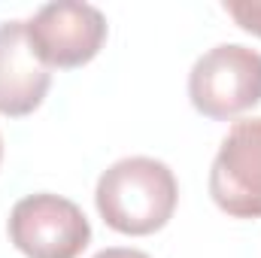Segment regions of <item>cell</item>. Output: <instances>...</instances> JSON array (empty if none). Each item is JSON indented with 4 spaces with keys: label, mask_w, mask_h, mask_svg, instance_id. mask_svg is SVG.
<instances>
[{
    "label": "cell",
    "mask_w": 261,
    "mask_h": 258,
    "mask_svg": "<svg viewBox=\"0 0 261 258\" xmlns=\"http://www.w3.org/2000/svg\"><path fill=\"white\" fill-rule=\"evenodd\" d=\"M28 40L49 70H73L97 58L107 43V15L82 0H55L40 6L28 21Z\"/></svg>",
    "instance_id": "4"
},
{
    "label": "cell",
    "mask_w": 261,
    "mask_h": 258,
    "mask_svg": "<svg viewBox=\"0 0 261 258\" xmlns=\"http://www.w3.org/2000/svg\"><path fill=\"white\" fill-rule=\"evenodd\" d=\"M210 197L231 219H261V116L234 122L210 167Z\"/></svg>",
    "instance_id": "5"
},
{
    "label": "cell",
    "mask_w": 261,
    "mask_h": 258,
    "mask_svg": "<svg viewBox=\"0 0 261 258\" xmlns=\"http://www.w3.org/2000/svg\"><path fill=\"white\" fill-rule=\"evenodd\" d=\"M49 85L52 70L34 52L24 21H0V116H31L43 107Z\"/></svg>",
    "instance_id": "6"
},
{
    "label": "cell",
    "mask_w": 261,
    "mask_h": 258,
    "mask_svg": "<svg viewBox=\"0 0 261 258\" xmlns=\"http://www.w3.org/2000/svg\"><path fill=\"white\" fill-rule=\"evenodd\" d=\"M91 258H152L146 255V252H140V249H125V246H113V249H100L97 255Z\"/></svg>",
    "instance_id": "8"
},
{
    "label": "cell",
    "mask_w": 261,
    "mask_h": 258,
    "mask_svg": "<svg viewBox=\"0 0 261 258\" xmlns=\"http://www.w3.org/2000/svg\"><path fill=\"white\" fill-rule=\"evenodd\" d=\"M6 231L24 258H79L91 243V222L82 207L52 192L21 197Z\"/></svg>",
    "instance_id": "3"
},
{
    "label": "cell",
    "mask_w": 261,
    "mask_h": 258,
    "mask_svg": "<svg viewBox=\"0 0 261 258\" xmlns=\"http://www.w3.org/2000/svg\"><path fill=\"white\" fill-rule=\"evenodd\" d=\"M179 203V183L173 170L149 155H128L113 161L94 186V207L107 228L125 237H149L161 231Z\"/></svg>",
    "instance_id": "1"
},
{
    "label": "cell",
    "mask_w": 261,
    "mask_h": 258,
    "mask_svg": "<svg viewBox=\"0 0 261 258\" xmlns=\"http://www.w3.org/2000/svg\"><path fill=\"white\" fill-rule=\"evenodd\" d=\"M0 164H3V137H0Z\"/></svg>",
    "instance_id": "9"
},
{
    "label": "cell",
    "mask_w": 261,
    "mask_h": 258,
    "mask_svg": "<svg viewBox=\"0 0 261 258\" xmlns=\"http://www.w3.org/2000/svg\"><path fill=\"white\" fill-rule=\"evenodd\" d=\"M189 100L200 116L231 122L261 104V52L243 43L206 49L189 73Z\"/></svg>",
    "instance_id": "2"
},
{
    "label": "cell",
    "mask_w": 261,
    "mask_h": 258,
    "mask_svg": "<svg viewBox=\"0 0 261 258\" xmlns=\"http://www.w3.org/2000/svg\"><path fill=\"white\" fill-rule=\"evenodd\" d=\"M222 9L237 21V28L261 37V0H225Z\"/></svg>",
    "instance_id": "7"
}]
</instances>
